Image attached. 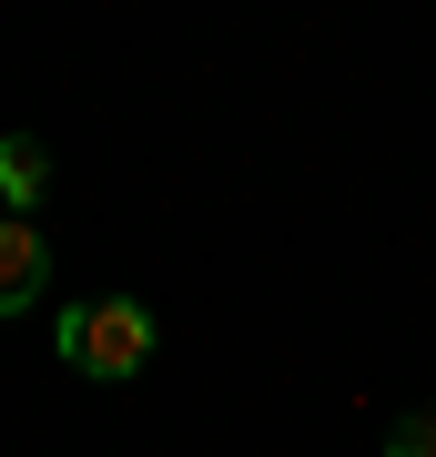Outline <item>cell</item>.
<instances>
[{
  "label": "cell",
  "mask_w": 436,
  "mask_h": 457,
  "mask_svg": "<svg viewBox=\"0 0 436 457\" xmlns=\"http://www.w3.org/2000/svg\"><path fill=\"white\" fill-rule=\"evenodd\" d=\"M152 336H162V326H152L143 295H102V305H71V315H62V366L122 386V376L152 366Z\"/></svg>",
  "instance_id": "6da1fadb"
},
{
  "label": "cell",
  "mask_w": 436,
  "mask_h": 457,
  "mask_svg": "<svg viewBox=\"0 0 436 457\" xmlns=\"http://www.w3.org/2000/svg\"><path fill=\"white\" fill-rule=\"evenodd\" d=\"M41 275H51V245L21 224V213H0V315H21V305H31Z\"/></svg>",
  "instance_id": "7a4b0ae2"
},
{
  "label": "cell",
  "mask_w": 436,
  "mask_h": 457,
  "mask_svg": "<svg viewBox=\"0 0 436 457\" xmlns=\"http://www.w3.org/2000/svg\"><path fill=\"white\" fill-rule=\"evenodd\" d=\"M41 194H51V153H41V132H0V204L31 213Z\"/></svg>",
  "instance_id": "3957f363"
},
{
  "label": "cell",
  "mask_w": 436,
  "mask_h": 457,
  "mask_svg": "<svg viewBox=\"0 0 436 457\" xmlns=\"http://www.w3.org/2000/svg\"><path fill=\"white\" fill-rule=\"evenodd\" d=\"M386 457H436V407H406L396 437H386Z\"/></svg>",
  "instance_id": "277c9868"
}]
</instances>
